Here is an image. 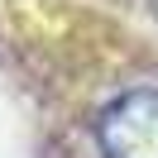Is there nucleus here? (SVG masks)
<instances>
[{"label": "nucleus", "mask_w": 158, "mask_h": 158, "mask_svg": "<svg viewBox=\"0 0 158 158\" xmlns=\"http://www.w3.org/2000/svg\"><path fill=\"white\" fill-rule=\"evenodd\" d=\"M96 139L106 158H158V86H134L110 101Z\"/></svg>", "instance_id": "nucleus-1"}]
</instances>
